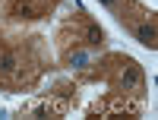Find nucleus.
<instances>
[{"instance_id": "7ed1b4c3", "label": "nucleus", "mask_w": 158, "mask_h": 120, "mask_svg": "<svg viewBox=\"0 0 158 120\" xmlns=\"http://www.w3.org/2000/svg\"><path fill=\"white\" fill-rule=\"evenodd\" d=\"M133 35H136V41L142 44V48H149V51H155V25L152 22H136L133 25Z\"/></svg>"}, {"instance_id": "f03ea898", "label": "nucleus", "mask_w": 158, "mask_h": 120, "mask_svg": "<svg viewBox=\"0 0 158 120\" xmlns=\"http://www.w3.org/2000/svg\"><path fill=\"white\" fill-rule=\"evenodd\" d=\"M16 70H19V54L13 48H0V82L13 79Z\"/></svg>"}, {"instance_id": "39448f33", "label": "nucleus", "mask_w": 158, "mask_h": 120, "mask_svg": "<svg viewBox=\"0 0 158 120\" xmlns=\"http://www.w3.org/2000/svg\"><path fill=\"white\" fill-rule=\"evenodd\" d=\"M38 16V6H32V3H16L13 6V19H35Z\"/></svg>"}, {"instance_id": "0eeeda50", "label": "nucleus", "mask_w": 158, "mask_h": 120, "mask_svg": "<svg viewBox=\"0 0 158 120\" xmlns=\"http://www.w3.org/2000/svg\"><path fill=\"white\" fill-rule=\"evenodd\" d=\"M98 3H104L108 10H117V0H98Z\"/></svg>"}, {"instance_id": "423d86ee", "label": "nucleus", "mask_w": 158, "mask_h": 120, "mask_svg": "<svg viewBox=\"0 0 158 120\" xmlns=\"http://www.w3.org/2000/svg\"><path fill=\"white\" fill-rule=\"evenodd\" d=\"M85 41H89L92 48H98V44L104 41V32L98 29V25H95V22H89V25H85Z\"/></svg>"}, {"instance_id": "f257e3e1", "label": "nucleus", "mask_w": 158, "mask_h": 120, "mask_svg": "<svg viewBox=\"0 0 158 120\" xmlns=\"http://www.w3.org/2000/svg\"><path fill=\"white\" fill-rule=\"evenodd\" d=\"M117 85H120V92H139L142 89V70H139L136 60H123V70L117 76Z\"/></svg>"}, {"instance_id": "20e7f679", "label": "nucleus", "mask_w": 158, "mask_h": 120, "mask_svg": "<svg viewBox=\"0 0 158 120\" xmlns=\"http://www.w3.org/2000/svg\"><path fill=\"white\" fill-rule=\"evenodd\" d=\"M67 66L70 70H89L92 66V54L85 48H70L67 51Z\"/></svg>"}]
</instances>
